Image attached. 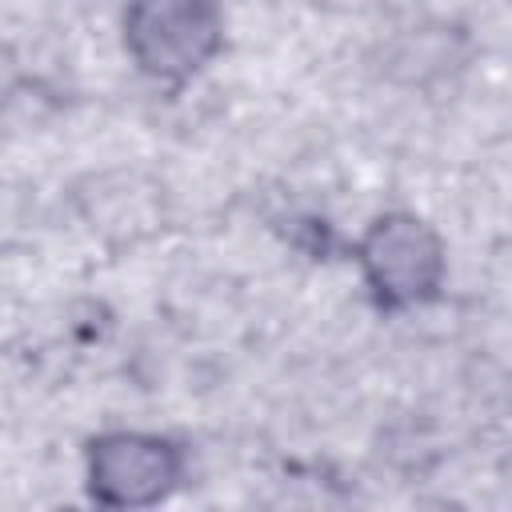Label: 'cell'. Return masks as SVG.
I'll return each mask as SVG.
<instances>
[{"label":"cell","mask_w":512,"mask_h":512,"mask_svg":"<svg viewBox=\"0 0 512 512\" xmlns=\"http://www.w3.org/2000/svg\"><path fill=\"white\" fill-rule=\"evenodd\" d=\"M124 48L144 76L184 84L224 48L220 0H128Z\"/></svg>","instance_id":"2"},{"label":"cell","mask_w":512,"mask_h":512,"mask_svg":"<svg viewBox=\"0 0 512 512\" xmlns=\"http://www.w3.org/2000/svg\"><path fill=\"white\" fill-rule=\"evenodd\" d=\"M356 264L380 312H412L436 300L444 284V244L412 212L376 216L356 240Z\"/></svg>","instance_id":"1"},{"label":"cell","mask_w":512,"mask_h":512,"mask_svg":"<svg viewBox=\"0 0 512 512\" xmlns=\"http://www.w3.org/2000/svg\"><path fill=\"white\" fill-rule=\"evenodd\" d=\"M88 496L104 508H152L184 480V448L156 432H104L84 452Z\"/></svg>","instance_id":"3"}]
</instances>
